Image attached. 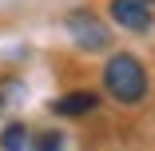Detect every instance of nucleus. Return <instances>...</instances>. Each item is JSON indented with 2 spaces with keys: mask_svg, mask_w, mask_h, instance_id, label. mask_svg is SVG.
I'll use <instances>...</instances> for the list:
<instances>
[{
  "mask_svg": "<svg viewBox=\"0 0 155 151\" xmlns=\"http://www.w3.org/2000/svg\"><path fill=\"white\" fill-rule=\"evenodd\" d=\"M104 87H107V96L119 100V103H139L147 96V72L135 56H111L107 64H104Z\"/></svg>",
  "mask_w": 155,
  "mask_h": 151,
  "instance_id": "f257e3e1",
  "label": "nucleus"
},
{
  "mask_svg": "<svg viewBox=\"0 0 155 151\" xmlns=\"http://www.w3.org/2000/svg\"><path fill=\"white\" fill-rule=\"evenodd\" d=\"M111 20L127 32H147L151 20H155V0H111L107 4Z\"/></svg>",
  "mask_w": 155,
  "mask_h": 151,
  "instance_id": "f03ea898",
  "label": "nucleus"
},
{
  "mask_svg": "<svg viewBox=\"0 0 155 151\" xmlns=\"http://www.w3.org/2000/svg\"><path fill=\"white\" fill-rule=\"evenodd\" d=\"M64 24H68V32H72V40L80 48H87V52H104L107 48V28L91 16V12H72Z\"/></svg>",
  "mask_w": 155,
  "mask_h": 151,
  "instance_id": "7ed1b4c3",
  "label": "nucleus"
},
{
  "mask_svg": "<svg viewBox=\"0 0 155 151\" xmlns=\"http://www.w3.org/2000/svg\"><path fill=\"white\" fill-rule=\"evenodd\" d=\"M96 96L91 92H72V96H64V100H56L52 103V111L56 115H68V119H80V115H87V111H96Z\"/></svg>",
  "mask_w": 155,
  "mask_h": 151,
  "instance_id": "20e7f679",
  "label": "nucleus"
},
{
  "mask_svg": "<svg viewBox=\"0 0 155 151\" xmlns=\"http://www.w3.org/2000/svg\"><path fill=\"white\" fill-rule=\"evenodd\" d=\"M0 147L4 151H24L28 147V127L24 123H8L4 131H0Z\"/></svg>",
  "mask_w": 155,
  "mask_h": 151,
  "instance_id": "39448f33",
  "label": "nucleus"
},
{
  "mask_svg": "<svg viewBox=\"0 0 155 151\" xmlns=\"http://www.w3.org/2000/svg\"><path fill=\"white\" fill-rule=\"evenodd\" d=\"M60 143H64V139L48 131V135H40V139H36V147H32V151H60Z\"/></svg>",
  "mask_w": 155,
  "mask_h": 151,
  "instance_id": "423d86ee",
  "label": "nucleus"
}]
</instances>
